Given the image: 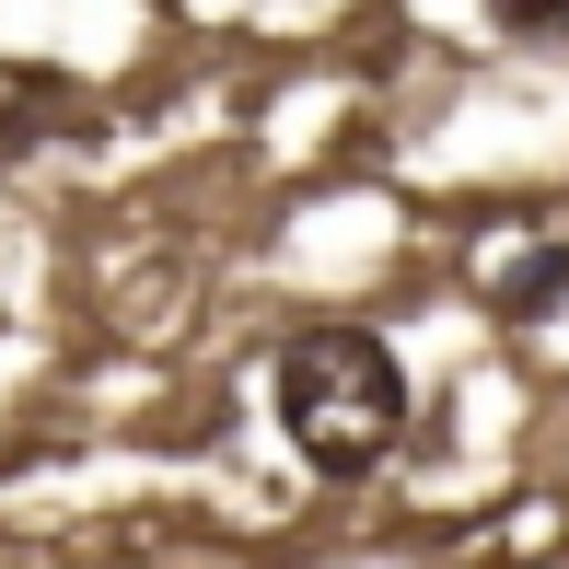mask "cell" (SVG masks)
<instances>
[{
	"instance_id": "2",
	"label": "cell",
	"mask_w": 569,
	"mask_h": 569,
	"mask_svg": "<svg viewBox=\"0 0 569 569\" xmlns=\"http://www.w3.org/2000/svg\"><path fill=\"white\" fill-rule=\"evenodd\" d=\"M500 36H569V0H488Z\"/></svg>"
},
{
	"instance_id": "1",
	"label": "cell",
	"mask_w": 569,
	"mask_h": 569,
	"mask_svg": "<svg viewBox=\"0 0 569 569\" xmlns=\"http://www.w3.org/2000/svg\"><path fill=\"white\" fill-rule=\"evenodd\" d=\"M268 407L279 430H291V453L315 465V477H372L383 453L407 442V372L396 349L372 338V326H302L291 349H279L268 372Z\"/></svg>"
}]
</instances>
